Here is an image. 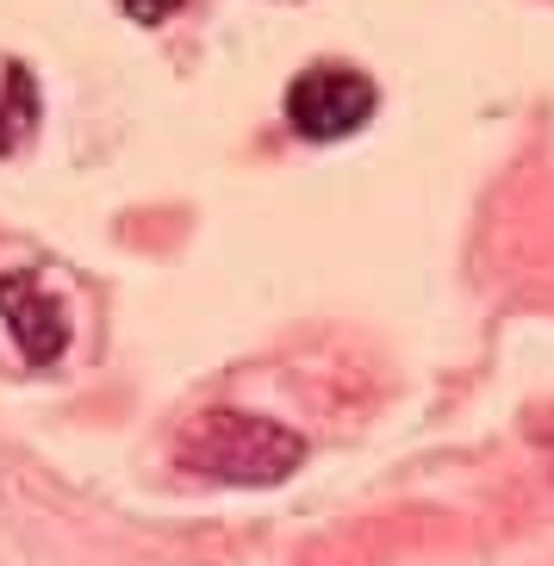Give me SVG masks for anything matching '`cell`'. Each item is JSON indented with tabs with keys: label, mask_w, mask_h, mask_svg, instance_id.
<instances>
[{
	"label": "cell",
	"mask_w": 554,
	"mask_h": 566,
	"mask_svg": "<svg viewBox=\"0 0 554 566\" xmlns=\"http://www.w3.org/2000/svg\"><path fill=\"white\" fill-rule=\"evenodd\" d=\"M175 461L187 473H200V480H219V485H281L305 461V436L281 430V423H269V417H255V411L219 405V411H200L181 430Z\"/></svg>",
	"instance_id": "cell-1"
},
{
	"label": "cell",
	"mask_w": 554,
	"mask_h": 566,
	"mask_svg": "<svg viewBox=\"0 0 554 566\" xmlns=\"http://www.w3.org/2000/svg\"><path fill=\"white\" fill-rule=\"evenodd\" d=\"M281 106H286L293 137H305V144H336V137H355L368 125L380 94H374V82L349 63H312L286 82Z\"/></svg>",
	"instance_id": "cell-2"
},
{
	"label": "cell",
	"mask_w": 554,
	"mask_h": 566,
	"mask_svg": "<svg viewBox=\"0 0 554 566\" xmlns=\"http://www.w3.org/2000/svg\"><path fill=\"white\" fill-rule=\"evenodd\" d=\"M0 317H7V336L19 343L25 367H51L69 349V317L44 274H0Z\"/></svg>",
	"instance_id": "cell-3"
},
{
	"label": "cell",
	"mask_w": 554,
	"mask_h": 566,
	"mask_svg": "<svg viewBox=\"0 0 554 566\" xmlns=\"http://www.w3.org/2000/svg\"><path fill=\"white\" fill-rule=\"evenodd\" d=\"M0 156L19 150L25 144V132L38 125V87H32V69L25 63H7V75H0Z\"/></svg>",
	"instance_id": "cell-4"
}]
</instances>
